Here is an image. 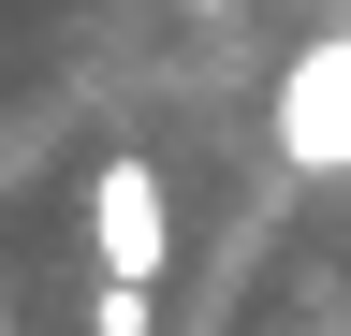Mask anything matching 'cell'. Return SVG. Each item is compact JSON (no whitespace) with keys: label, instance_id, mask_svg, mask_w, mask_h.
<instances>
[{"label":"cell","instance_id":"7a4b0ae2","mask_svg":"<svg viewBox=\"0 0 351 336\" xmlns=\"http://www.w3.org/2000/svg\"><path fill=\"white\" fill-rule=\"evenodd\" d=\"M278 161L293 176H351V29L293 44V73H278Z\"/></svg>","mask_w":351,"mask_h":336},{"label":"cell","instance_id":"3957f363","mask_svg":"<svg viewBox=\"0 0 351 336\" xmlns=\"http://www.w3.org/2000/svg\"><path fill=\"white\" fill-rule=\"evenodd\" d=\"M88 336H147V278H103V307H88Z\"/></svg>","mask_w":351,"mask_h":336},{"label":"cell","instance_id":"277c9868","mask_svg":"<svg viewBox=\"0 0 351 336\" xmlns=\"http://www.w3.org/2000/svg\"><path fill=\"white\" fill-rule=\"evenodd\" d=\"M191 15H219V0H191Z\"/></svg>","mask_w":351,"mask_h":336},{"label":"cell","instance_id":"6da1fadb","mask_svg":"<svg viewBox=\"0 0 351 336\" xmlns=\"http://www.w3.org/2000/svg\"><path fill=\"white\" fill-rule=\"evenodd\" d=\"M88 263H103V278H161L176 263V205H161V161L147 146H103V161H88Z\"/></svg>","mask_w":351,"mask_h":336}]
</instances>
